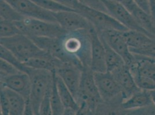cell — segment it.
Here are the masks:
<instances>
[{"label": "cell", "mask_w": 155, "mask_h": 115, "mask_svg": "<svg viewBox=\"0 0 155 115\" xmlns=\"http://www.w3.org/2000/svg\"><path fill=\"white\" fill-rule=\"evenodd\" d=\"M51 101L52 114L53 115H64V107L58 93L56 83V74L55 71H53V83L51 93Z\"/></svg>", "instance_id": "603a6c76"}, {"label": "cell", "mask_w": 155, "mask_h": 115, "mask_svg": "<svg viewBox=\"0 0 155 115\" xmlns=\"http://www.w3.org/2000/svg\"><path fill=\"white\" fill-rule=\"evenodd\" d=\"M28 74L31 79V92L29 101L34 115H38L41 101L53 82V71L30 67Z\"/></svg>", "instance_id": "8992f818"}, {"label": "cell", "mask_w": 155, "mask_h": 115, "mask_svg": "<svg viewBox=\"0 0 155 115\" xmlns=\"http://www.w3.org/2000/svg\"><path fill=\"white\" fill-rule=\"evenodd\" d=\"M101 1L106 8L108 13L127 29L140 31L150 36L138 24L133 14L122 4L115 0Z\"/></svg>", "instance_id": "9c48e42d"}, {"label": "cell", "mask_w": 155, "mask_h": 115, "mask_svg": "<svg viewBox=\"0 0 155 115\" xmlns=\"http://www.w3.org/2000/svg\"><path fill=\"white\" fill-rule=\"evenodd\" d=\"M1 38H9L22 33L14 22L1 18Z\"/></svg>", "instance_id": "4316f807"}, {"label": "cell", "mask_w": 155, "mask_h": 115, "mask_svg": "<svg viewBox=\"0 0 155 115\" xmlns=\"http://www.w3.org/2000/svg\"><path fill=\"white\" fill-rule=\"evenodd\" d=\"M15 23L20 32L28 37L59 38L67 32L58 23L43 20L25 17L23 20Z\"/></svg>", "instance_id": "3957f363"}, {"label": "cell", "mask_w": 155, "mask_h": 115, "mask_svg": "<svg viewBox=\"0 0 155 115\" xmlns=\"http://www.w3.org/2000/svg\"><path fill=\"white\" fill-rule=\"evenodd\" d=\"M131 13L142 29L152 38H155V20L152 16L137 6Z\"/></svg>", "instance_id": "ffe728a7"}, {"label": "cell", "mask_w": 155, "mask_h": 115, "mask_svg": "<svg viewBox=\"0 0 155 115\" xmlns=\"http://www.w3.org/2000/svg\"><path fill=\"white\" fill-rule=\"evenodd\" d=\"M0 1L1 19L15 23L20 21L26 17L5 0H1Z\"/></svg>", "instance_id": "cb8c5ba5"}, {"label": "cell", "mask_w": 155, "mask_h": 115, "mask_svg": "<svg viewBox=\"0 0 155 115\" xmlns=\"http://www.w3.org/2000/svg\"><path fill=\"white\" fill-rule=\"evenodd\" d=\"M58 2H60L68 7H70L73 9V5L75 0H56Z\"/></svg>", "instance_id": "8d00e7d4"}, {"label": "cell", "mask_w": 155, "mask_h": 115, "mask_svg": "<svg viewBox=\"0 0 155 115\" xmlns=\"http://www.w3.org/2000/svg\"><path fill=\"white\" fill-rule=\"evenodd\" d=\"M151 59H152V60H153V61L155 62V59H153V58H151Z\"/></svg>", "instance_id": "f35d334b"}, {"label": "cell", "mask_w": 155, "mask_h": 115, "mask_svg": "<svg viewBox=\"0 0 155 115\" xmlns=\"http://www.w3.org/2000/svg\"><path fill=\"white\" fill-rule=\"evenodd\" d=\"M124 35L130 50L142 47L153 39L143 32L131 30L124 31Z\"/></svg>", "instance_id": "44dd1931"}, {"label": "cell", "mask_w": 155, "mask_h": 115, "mask_svg": "<svg viewBox=\"0 0 155 115\" xmlns=\"http://www.w3.org/2000/svg\"><path fill=\"white\" fill-rule=\"evenodd\" d=\"M116 1L122 4L123 6L126 7L130 12H131L137 7L134 0H115Z\"/></svg>", "instance_id": "e575fe53"}, {"label": "cell", "mask_w": 155, "mask_h": 115, "mask_svg": "<svg viewBox=\"0 0 155 115\" xmlns=\"http://www.w3.org/2000/svg\"><path fill=\"white\" fill-rule=\"evenodd\" d=\"M148 92L150 97L152 104L155 107V89L149 90V91H148Z\"/></svg>", "instance_id": "74e56055"}, {"label": "cell", "mask_w": 155, "mask_h": 115, "mask_svg": "<svg viewBox=\"0 0 155 115\" xmlns=\"http://www.w3.org/2000/svg\"><path fill=\"white\" fill-rule=\"evenodd\" d=\"M79 2L86 7L108 13L107 10L101 0H77Z\"/></svg>", "instance_id": "1f68e13d"}, {"label": "cell", "mask_w": 155, "mask_h": 115, "mask_svg": "<svg viewBox=\"0 0 155 115\" xmlns=\"http://www.w3.org/2000/svg\"><path fill=\"white\" fill-rule=\"evenodd\" d=\"M56 22L67 31L91 30L94 26L91 22L76 11L53 13Z\"/></svg>", "instance_id": "30bf717a"}, {"label": "cell", "mask_w": 155, "mask_h": 115, "mask_svg": "<svg viewBox=\"0 0 155 115\" xmlns=\"http://www.w3.org/2000/svg\"><path fill=\"white\" fill-rule=\"evenodd\" d=\"M26 17L57 23L53 14L39 7L32 0H5Z\"/></svg>", "instance_id": "8fae6325"}, {"label": "cell", "mask_w": 155, "mask_h": 115, "mask_svg": "<svg viewBox=\"0 0 155 115\" xmlns=\"http://www.w3.org/2000/svg\"><path fill=\"white\" fill-rule=\"evenodd\" d=\"M0 48V57L1 59H3L10 64H13L20 71L26 73L27 74L28 73L30 69V67L26 66L24 63L21 62L18 58L15 57L11 51H9L5 47L1 45Z\"/></svg>", "instance_id": "484cf974"}, {"label": "cell", "mask_w": 155, "mask_h": 115, "mask_svg": "<svg viewBox=\"0 0 155 115\" xmlns=\"http://www.w3.org/2000/svg\"><path fill=\"white\" fill-rule=\"evenodd\" d=\"M150 13L153 19L155 20V0H149Z\"/></svg>", "instance_id": "d590c367"}, {"label": "cell", "mask_w": 155, "mask_h": 115, "mask_svg": "<svg viewBox=\"0 0 155 115\" xmlns=\"http://www.w3.org/2000/svg\"><path fill=\"white\" fill-rule=\"evenodd\" d=\"M82 69L70 62L62 63L55 71L56 74L61 78L73 96L77 99L79 95Z\"/></svg>", "instance_id": "7c38bea8"}, {"label": "cell", "mask_w": 155, "mask_h": 115, "mask_svg": "<svg viewBox=\"0 0 155 115\" xmlns=\"http://www.w3.org/2000/svg\"><path fill=\"white\" fill-rule=\"evenodd\" d=\"M53 83V82H52ZM52 85L48 88V90L46 92L45 95L44 97L39 110V115H52V109L51 105V89Z\"/></svg>", "instance_id": "f546056e"}, {"label": "cell", "mask_w": 155, "mask_h": 115, "mask_svg": "<svg viewBox=\"0 0 155 115\" xmlns=\"http://www.w3.org/2000/svg\"><path fill=\"white\" fill-rule=\"evenodd\" d=\"M79 106L78 114H94L98 107L103 103L99 93L91 67H84L79 95L76 99Z\"/></svg>", "instance_id": "7a4b0ae2"}, {"label": "cell", "mask_w": 155, "mask_h": 115, "mask_svg": "<svg viewBox=\"0 0 155 115\" xmlns=\"http://www.w3.org/2000/svg\"><path fill=\"white\" fill-rule=\"evenodd\" d=\"M111 73L122 90L123 100L141 90L137 85L129 67L126 64H124Z\"/></svg>", "instance_id": "9a60e30c"}, {"label": "cell", "mask_w": 155, "mask_h": 115, "mask_svg": "<svg viewBox=\"0 0 155 115\" xmlns=\"http://www.w3.org/2000/svg\"><path fill=\"white\" fill-rule=\"evenodd\" d=\"M60 46L67 62L72 63L83 70L91 67V40L89 31H67L58 38Z\"/></svg>", "instance_id": "6da1fadb"}, {"label": "cell", "mask_w": 155, "mask_h": 115, "mask_svg": "<svg viewBox=\"0 0 155 115\" xmlns=\"http://www.w3.org/2000/svg\"><path fill=\"white\" fill-rule=\"evenodd\" d=\"M100 38L103 41L105 48V61L107 71L111 73L125 64L122 58L116 51L113 50L103 39L101 38Z\"/></svg>", "instance_id": "7402d4cb"}, {"label": "cell", "mask_w": 155, "mask_h": 115, "mask_svg": "<svg viewBox=\"0 0 155 115\" xmlns=\"http://www.w3.org/2000/svg\"><path fill=\"white\" fill-rule=\"evenodd\" d=\"M20 71L13 64H10L7 61L1 59H0V76L1 77H7L15 74L18 73Z\"/></svg>", "instance_id": "4dcf8cb0"}, {"label": "cell", "mask_w": 155, "mask_h": 115, "mask_svg": "<svg viewBox=\"0 0 155 115\" xmlns=\"http://www.w3.org/2000/svg\"><path fill=\"white\" fill-rule=\"evenodd\" d=\"M134 1L137 7L151 14L149 0H134Z\"/></svg>", "instance_id": "836d02e7"}, {"label": "cell", "mask_w": 155, "mask_h": 115, "mask_svg": "<svg viewBox=\"0 0 155 115\" xmlns=\"http://www.w3.org/2000/svg\"><path fill=\"white\" fill-rule=\"evenodd\" d=\"M1 45L5 47L23 63L31 58L42 53L31 39L23 33H19L9 38H1Z\"/></svg>", "instance_id": "5b68a950"}, {"label": "cell", "mask_w": 155, "mask_h": 115, "mask_svg": "<svg viewBox=\"0 0 155 115\" xmlns=\"http://www.w3.org/2000/svg\"><path fill=\"white\" fill-rule=\"evenodd\" d=\"M56 83L58 93L64 107V115H77L79 106L71 91L67 88L60 77L56 74Z\"/></svg>", "instance_id": "e0dca14e"}, {"label": "cell", "mask_w": 155, "mask_h": 115, "mask_svg": "<svg viewBox=\"0 0 155 115\" xmlns=\"http://www.w3.org/2000/svg\"><path fill=\"white\" fill-rule=\"evenodd\" d=\"M130 51L136 55L155 59V38L142 47L130 50Z\"/></svg>", "instance_id": "f1b7e54d"}, {"label": "cell", "mask_w": 155, "mask_h": 115, "mask_svg": "<svg viewBox=\"0 0 155 115\" xmlns=\"http://www.w3.org/2000/svg\"><path fill=\"white\" fill-rule=\"evenodd\" d=\"M89 33L91 40V69L93 72H106L107 69L103 41L94 28L89 30Z\"/></svg>", "instance_id": "4fadbf2b"}, {"label": "cell", "mask_w": 155, "mask_h": 115, "mask_svg": "<svg viewBox=\"0 0 155 115\" xmlns=\"http://www.w3.org/2000/svg\"><path fill=\"white\" fill-rule=\"evenodd\" d=\"M1 113L2 115H10L9 105L5 94L1 90Z\"/></svg>", "instance_id": "d6a6232c"}, {"label": "cell", "mask_w": 155, "mask_h": 115, "mask_svg": "<svg viewBox=\"0 0 155 115\" xmlns=\"http://www.w3.org/2000/svg\"><path fill=\"white\" fill-rule=\"evenodd\" d=\"M94 77L99 93L105 104H121L122 90L112 74L108 71L94 72Z\"/></svg>", "instance_id": "52a82bcc"}, {"label": "cell", "mask_w": 155, "mask_h": 115, "mask_svg": "<svg viewBox=\"0 0 155 115\" xmlns=\"http://www.w3.org/2000/svg\"><path fill=\"white\" fill-rule=\"evenodd\" d=\"M1 90L7 96L10 109V115H24L26 100L23 96L12 90L1 86Z\"/></svg>", "instance_id": "d6986e66"}, {"label": "cell", "mask_w": 155, "mask_h": 115, "mask_svg": "<svg viewBox=\"0 0 155 115\" xmlns=\"http://www.w3.org/2000/svg\"><path fill=\"white\" fill-rule=\"evenodd\" d=\"M131 73L134 78L137 85L140 89L147 91L155 89V81L153 79L142 76L136 71H131Z\"/></svg>", "instance_id": "83f0119b"}, {"label": "cell", "mask_w": 155, "mask_h": 115, "mask_svg": "<svg viewBox=\"0 0 155 115\" xmlns=\"http://www.w3.org/2000/svg\"><path fill=\"white\" fill-rule=\"evenodd\" d=\"M1 86L12 90L23 96L26 101L30 98L31 79L28 74L19 72L7 77H0Z\"/></svg>", "instance_id": "5bb4252c"}, {"label": "cell", "mask_w": 155, "mask_h": 115, "mask_svg": "<svg viewBox=\"0 0 155 115\" xmlns=\"http://www.w3.org/2000/svg\"><path fill=\"white\" fill-rule=\"evenodd\" d=\"M39 7L52 13L63 11H75L74 9L56 0H32Z\"/></svg>", "instance_id": "d4e9b609"}, {"label": "cell", "mask_w": 155, "mask_h": 115, "mask_svg": "<svg viewBox=\"0 0 155 115\" xmlns=\"http://www.w3.org/2000/svg\"><path fill=\"white\" fill-rule=\"evenodd\" d=\"M62 62L49 52L44 51L42 53L28 59L24 64L32 69L52 72L56 70Z\"/></svg>", "instance_id": "2e32d148"}, {"label": "cell", "mask_w": 155, "mask_h": 115, "mask_svg": "<svg viewBox=\"0 0 155 115\" xmlns=\"http://www.w3.org/2000/svg\"><path fill=\"white\" fill-rule=\"evenodd\" d=\"M124 32L116 30H108L98 33L100 38L103 39L110 47L122 58L125 64L130 67L136 64L138 59L130 50Z\"/></svg>", "instance_id": "ba28073f"}, {"label": "cell", "mask_w": 155, "mask_h": 115, "mask_svg": "<svg viewBox=\"0 0 155 115\" xmlns=\"http://www.w3.org/2000/svg\"><path fill=\"white\" fill-rule=\"evenodd\" d=\"M73 9L88 20L98 33L108 30H116L123 32L129 30L108 13L86 7L77 0L74 1Z\"/></svg>", "instance_id": "277c9868"}, {"label": "cell", "mask_w": 155, "mask_h": 115, "mask_svg": "<svg viewBox=\"0 0 155 115\" xmlns=\"http://www.w3.org/2000/svg\"><path fill=\"white\" fill-rule=\"evenodd\" d=\"M152 105H153L148 91L141 89L123 100L120 107L125 110H134L146 108Z\"/></svg>", "instance_id": "ac0fdd59"}]
</instances>
